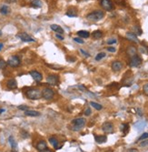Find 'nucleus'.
<instances>
[{"instance_id":"f257e3e1","label":"nucleus","mask_w":148,"mask_h":152,"mask_svg":"<svg viewBox=\"0 0 148 152\" xmlns=\"http://www.w3.org/2000/svg\"><path fill=\"white\" fill-rule=\"evenodd\" d=\"M26 96L29 99L36 100L42 97V91L37 88H30L26 91Z\"/></svg>"},{"instance_id":"f03ea898","label":"nucleus","mask_w":148,"mask_h":152,"mask_svg":"<svg viewBox=\"0 0 148 152\" xmlns=\"http://www.w3.org/2000/svg\"><path fill=\"white\" fill-rule=\"evenodd\" d=\"M105 14H104L103 11H101V10H96V11H94V12L90 13L86 16V18L90 20V21H99L101 19L103 18Z\"/></svg>"},{"instance_id":"7ed1b4c3","label":"nucleus","mask_w":148,"mask_h":152,"mask_svg":"<svg viewBox=\"0 0 148 152\" xmlns=\"http://www.w3.org/2000/svg\"><path fill=\"white\" fill-rule=\"evenodd\" d=\"M73 124H74V127H73L74 128H72V129L75 131H78L85 126V124H86V119H83V118L76 119L73 120Z\"/></svg>"},{"instance_id":"20e7f679","label":"nucleus","mask_w":148,"mask_h":152,"mask_svg":"<svg viewBox=\"0 0 148 152\" xmlns=\"http://www.w3.org/2000/svg\"><path fill=\"white\" fill-rule=\"evenodd\" d=\"M7 65H9L10 67H17L18 66H20L21 64V61H20V58L17 56H12L8 58V60L7 61Z\"/></svg>"},{"instance_id":"39448f33","label":"nucleus","mask_w":148,"mask_h":152,"mask_svg":"<svg viewBox=\"0 0 148 152\" xmlns=\"http://www.w3.org/2000/svg\"><path fill=\"white\" fill-rule=\"evenodd\" d=\"M55 96V92L52 88H45L43 91H42V97H44L46 100H51Z\"/></svg>"},{"instance_id":"423d86ee","label":"nucleus","mask_w":148,"mask_h":152,"mask_svg":"<svg viewBox=\"0 0 148 152\" xmlns=\"http://www.w3.org/2000/svg\"><path fill=\"white\" fill-rule=\"evenodd\" d=\"M101 7L106 11H111L114 8V5L111 0H101Z\"/></svg>"},{"instance_id":"0eeeda50","label":"nucleus","mask_w":148,"mask_h":152,"mask_svg":"<svg viewBox=\"0 0 148 152\" xmlns=\"http://www.w3.org/2000/svg\"><path fill=\"white\" fill-rule=\"evenodd\" d=\"M17 36L18 38H20L22 41H24V42H35V38L31 37V36H29L28 34H26V33H19V34H17Z\"/></svg>"},{"instance_id":"6e6552de","label":"nucleus","mask_w":148,"mask_h":152,"mask_svg":"<svg viewBox=\"0 0 148 152\" xmlns=\"http://www.w3.org/2000/svg\"><path fill=\"white\" fill-rule=\"evenodd\" d=\"M102 129L105 133L110 134L114 132V126L111 122H105V123L102 125Z\"/></svg>"},{"instance_id":"1a4fd4ad","label":"nucleus","mask_w":148,"mask_h":152,"mask_svg":"<svg viewBox=\"0 0 148 152\" xmlns=\"http://www.w3.org/2000/svg\"><path fill=\"white\" fill-rule=\"evenodd\" d=\"M142 63V59L141 57H138L137 55L134 56V57H131V59H130V63H129V65L131 66V67H138V66H140Z\"/></svg>"},{"instance_id":"9d476101","label":"nucleus","mask_w":148,"mask_h":152,"mask_svg":"<svg viewBox=\"0 0 148 152\" xmlns=\"http://www.w3.org/2000/svg\"><path fill=\"white\" fill-rule=\"evenodd\" d=\"M46 81L49 85H52V86H55L57 85L58 82H59V78L58 76L56 75H49L46 79Z\"/></svg>"},{"instance_id":"9b49d317","label":"nucleus","mask_w":148,"mask_h":152,"mask_svg":"<svg viewBox=\"0 0 148 152\" xmlns=\"http://www.w3.org/2000/svg\"><path fill=\"white\" fill-rule=\"evenodd\" d=\"M30 76L32 77L34 79V80L36 81V82H40L42 79H43V76H42V74L39 73L38 71H36V70H32L30 71Z\"/></svg>"},{"instance_id":"f8f14e48","label":"nucleus","mask_w":148,"mask_h":152,"mask_svg":"<svg viewBox=\"0 0 148 152\" xmlns=\"http://www.w3.org/2000/svg\"><path fill=\"white\" fill-rule=\"evenodd\" d=\"M123 68V64L120 61H114L112 63V69L115 72L120 71Z\"/></svg>"},{"instance_id":"ddd939ff","label":"nucleus","mask_w":148,"mask_h":152,"mask_svg":"<svg viewBox=\"0 0 148 152\" xmlns=\"http://www.w3.org/2000/svg\"><path fill=\"white\" fill-rule=\"evenodd\" d=\"M7 86L9 89H15V88H17V82L16 79H11L7 82Z\"/></svg>"},{"instance_id":"4468645a","label":"nucleus","mask_w":148,"mask_h":152,"mask_svg":"<svg viewBox=\"0 0 148 152\" xmlns=\"http://www.w3.org/2000/svg\"><path fill=\"white\" fill-rule=\"evenodd\" d=\"M126 37L128 40L133 41V42H134V43H138V38H137L135 34L133 33V32H127Z\"/></svg>"},{"instance_id":"2eb2a0df","label":"nucleus","mask_w":148,"mask_h":152,"mask_svg":"<svg viewBox=\"0 0 148 152\" xmlns=\"http://www.w3.org/2000/svg\"><path fill=\"white\" fill-rule=\"evenodd\" d=\"M127 55L129 56L130 57H134V56L136 55V53H137V49H136L134 47H133V46H131V47H128L127 48Z\"/></svg>"},{"instance_id":"dca6fc26","label":"nucleus","mask_w":148,"mask_h":152,"mask_svg":"<svg viewBox=\"0 0 148 152\" xmlns=\"http://www.w3.org/2000/svg\"><path fill=\"white\" fill-rule=\"evenodd\" d=\"M51 29H52L53 31H55V33L57 34H61V35H63V33H64V29L61 27L60 26H58V25H51Z\"/></svg>"},{"instance_id":"f3484780","label":"nucleus","mask_w":148,"mask_h":152,"mask_svg":"<svg viewBox=\"0 0 148 152\" xmlns=\"http://www.w3.org/2000/svg\"><path fill=\"white\" fill-rule=\"evenodd\" d=\"M95 139L97 143L99 144H102V143H105L106 142V140H107V137L105 135H103V136H95Z\"/></svg>"},{"instance_id":"a211bd4d","label":"nucleus","mask_w":148,"mask_h":152,"mask_svg":"<svg viewBox=\"0 0 148 152\" xmlns=\"http://www.w3.org/2000/svg\"><path fill=\"white\" fill-rule=\"evenodd\" d=\"M36 148L39 150V151H43V150H45V148H47V146H46V143L44 141V140H42V141H39L38 143H37V145H36Z\"/></svg>"},{"instance_id":"6ab92c4d","label":"nucleus","mask_w":148,"mask_h":152,"mask_svg":"<svg viewBox=\"0 0 148 152\" xmlns=\"http://www.w3.org/2000/svg\"><path fill=\"white\" fill-rule=\"evenodd\" d=\"M25 115L26 116H28V117H38L40 115L38 111H35V110H26L25 111Z\"/></svg>"},{"instance_id":"aec40b11","label":"nucleus","mask_w":148,"mask_h":152,"mask_svg":"<svg viewBox=\"0 0 148 152\" xmlns=\"http://www.w3.org/2000/svg\"><path fill=\"white\" fill-rule=\"evenodd\" d=\"M9 12H10V8L8 6L3 5L2 7H0V13L2 15H7V14H9Z\"/></svg>"},{"instance_id":"412c9836","label":"nucleus","mask_w":148,"mask_h":152,"mask_svg":"<svg viewBox=\"0 0 148 152\" xmlns=\"http://www.w3.org/2000/svg\"><path fill=\"white\" fill-rule=\"evenodd\" d=\"M66 16L70 17H77V11L75 8H70V9L67 10Z\"/></svg>"},{"instance_id":"4be33fe9","label":"nucleus","mask_w":148,"mask_h":152,"mask_svg":"<svg viewBox=\"0 0 148 152\" xmlns=\"http://www.w3.org/2000/svg\"><path fill=\"white\" fill-rule=\"evenodd\" d=\"M77 35H78L80 37H83V38H87L89 37L90 34H89L88 31H86V30H80L77 32Z\"/></svg>"},{"instance_id":"5701e85b","label":"nucleus","mask_w":148,"mask_h":152,"mask_svg":"<svg viewBox=\"0 0 148 152\" xmlns=\"http://www.w3.org/2000/svg\"><path fill=\"white\" fill-rule=\"evenodd\" d=\"M49 142L51 143V145L55 147V148H59V147H58V140L56 139L55 137H51V138H49Z\"/></svg>"},{"instance_id":"b1692460","label":"nucleus","mask_w":148,"mask_h":152,"mask_svg":"<svg viewBox=\"0 0 148 152\" xmlns=\"http://www.w3.org/2000/svg\"><path fill=\"white\" fill-rule=\"evenodd\" d=\"M8 141H9V144H10V146H11V147H12L13 149H15V148H17V143L16 142V140H15L14 137H12V136H10L9 138H8Z\"/></svg>"},{"instance_id":"393cba45","label":"nucleus","mask_w":148,"mask_h":152,"mask_svg":"<svg viewBox=\"0 0 148 152\" xmlns=\"http://www.w3.org/2000/svg\"><path fill=\"white\" fill-rule=\"evenodd\" d=\"M31 7H36V8H39L42 7V2L40 0H33L31 2Z\"/></svg>"},{"instance_id":"a878e982","label":"nucleus","mask_w":148,"mask_h":152,"mask_svg":"<svg viewBox=\"0 0 148 152\" xmlns=\"http://www.w3.org/2000/svg\"><path fill=\"white\" fill-rule=\"evenodd\" d=\"M92 36H93L94 38L98 39V38L102 37V36H103V33H102V31H100V30H96V31H94L93 34H92Z\"/></svg>"},{"instance_id":"bb28decb","label":"nucleus","mask_w":148,"mask_h":152,"mask_svg":"<svg viewBox=\"0 0 148 152\" xmlns=\"http://www.w3.org/2000/svg\"><path fill=\"white\" fill-rule=\"evenodd\" d=\"M90 105L92 106L93 107H95L96 110H101L102 108H103V107H102V105L98 104V103L96 102H94V101H91L90 102Z\"/></svg>"},{"instance_id":"cd10ccee","label":"nucleus","mask_w":148,"mask_h":152,"mask_svg":"<svg viewBox=\"0 0 148 152\" xmlns=\"http://www.w3.org/2000/svg\"><path fill=\"white\" fill-rule=\"evenodd\" d=\"M120 129L124 132V134H126L129 130V125L128 124H123L122 126H121V128H120Z\"/></svg>"},{"instance_id":"c85d7f7f","label":"nucleus","mask_w":148,"mask_h":152,"mask_svg":"<svg viewBox=\"0 0 148 152\" xmlns=\"http://www.w3.org/2000/svg\"><path fill=\"white\" fill-rule=\"evenodd\" d=\"M105 57V54L104 52L98 53L97 55H96V61H99V60H101L102 58H104Z\"/></svg>"},{"instance_id":"c756f323","label":"nucleus","mask_w":148,"mask_h":152,"mask_svg":"<svg viewBox=\"0 0 148 152\" xmlns=\"http://www.w3.org/2000/svg\"><path fill=\"white\" fill-rule=\"evenodd\" d=\"M144 125H145V123H144V122H139V123L135 124V125H134V127H135V128H138V130H140V129H142V128H143V127H144Z\"/></svg>"},{"instance_id":"7c9ffc66","label":"nucleus","mask_w":148,"mask_h":152,"mask_svg":"<svg viewBox=\"0 0 148 152\" xmlns=\"http://www.w3.org/2000/svg\"><path fill=\"white\" fill-rule=\"evenodd\" d=\"M7 63L3 59H0V69H4L6 67H7Z\"/></svg>"},{"instance_id":"2f4dec72","label":"nucleus","mask_w":148,"mask_h":152,"mask_svg":"<svg viewBox=\"0 0 148 152\" xmlns=\"http://www.w3.org/2000/svg\"><path fill=\"white\" fill-rule=\"evenodd\" d=\"M143 93H144V94L148 97V83H146L145 85L143 86Z\"/></svg>"},{"instance_id":"473e14b6","label":"nucleus","mask_w":148,"mask_h":152,"mask_svg":"<svg viewBox=\"0 0 148 152\" xmlns=\"http://www.w3.org/2000/svg\"><path fill=\"white\" fill-rule=\"evenodd\" d=\"M146 138H148V133H143V135L138 138V140H144L146 139Z\"/></svg>"},{"instance_id":"72a5a7b5","label":"nucleus","mask_w":148,"mask_h":152,"mask_svg":"<svg viewBox=\"0 0 148 152\" xmlns=\"http://www.w3.org/2000/svg\"><path fill=\"white\" fill-rule=\"evenodd\" d=\"M74 40L76 41V42L79 43V44H84V40H82V38L80 37H75Z\"/></svg>"},{"instance_id":"f704fd0d","label":"nucleus","mask_w":148,"mask_h":152,"mask_svg":"<svg viewBox=\"0 0 148 152\" xmlns=\"http://www.w3.org/2000/svg\"><path fill=\"white\" fill-rule=\"evenodd\" d=\"M141 147H147L148 146V140H143V142L140 143Z\"/></svg>"},{"instance_id":"c9c22d12","label":"nucleus","mask_w":148,"mask_h":152,"mask_svg":"<svg viewBox=\"0 0 148 152\" xmlns=\"http://www.w3.org/2000/svg\"><path fill=\"white\" fill-rule=\"evenodd\" d=\"M85 115H86V116H90L91 115V109L89 107H87V108L85 110Z\"/></svg>"},{"instance_id":"e433bc0d","label":"nucleus","mask_w":148,"mask_h":152,"mask_svg":"<svg viewBox=\"0 0 148 152\" xmlns=\"http://www.w3.org/2000/svg\"><path fill=\"white\" fill-rule=\"evenodd\" d=\"M117 41L116 39H109V40L107 41V44L108 45H112V44H115Z\"/></svg>"},{"instance_id":"4c0bfd02","label":"nucleus","mask_w":148,"mask_h":152,"mask_svg":"<svg viewBox=\"0 0 148 152\" xmlns=\"http://www.w3.org/2000/svg\"><path fill=\"white\" fill-rule=\"evenodd\" d=\"M18 109H20V110H25V111H26V110L28 109V107H26V106H19V107H18Z\"/></svg>"},{"instance_id":"58836bf2","label":"nucleus","mask_w":148,"mask_h":152,"mask_svg":"<svg viewBox=\"0 0 148 152\" xmlns=\"http://www.w3.org/2000/svg\"><path fill=\"white\" fill-rule=\"evenodd\" d=\"M107 50L109 51V52H112V53H114V52H115V48H113V47H109V48H107Z\"/></svg>"},{"instance_id":"ea45409f","label":"nucleus","mask_w":148,"mask_h":152,"mask_svg":"<svg viewBox=\"0 0 148 152\" xmlns=\"http://www.w3.org/2000/svg\"><path fill=\"white\" fill-rule=\"evenodd\" d=\"M78 88H79V89H81L82 91H86V90H87L86 87H84L83 85H79L78 86Z\"/></svg>"},{"instance_id":"a19ab883","label":"nucleus","mask_w":148,"mask_h":152,"mask_svg":"<svg viewBox=\"0 0 148 152\" xmlns=\"http://www.w3.org/2000/svg\"><path fill=\"white\" fill-rule=\"evenodd\" d=\"M22 134H23V135H22V137H23L24 138H28V137H29V136H28V133H27V132L22 131Z\"/></svg>"},{"instance_id":"79ce46f5","label":"nucleus","mask_w":148,"mask_h":152,"mask_svg":"<svg viewBox=\"0 0 148 152\" xmlns=\"http://www.w3.org/2000/svg\"><path fill=\"white\" fill-rule=\"evenodd\" d=\"M80 52H81L84 56H86V57H89V54L87 52H86L84 49H80Z\"/></svg>"},{"instance_id":"37998d69","label":"nucleus","mask_w":148,"mask_h":152,"mask_svg":"<svg viewBox=\"0 0 148 152\" xmlns=\"http://www.w3.org/2000/svg\"><path fill=\"white\" fill-rule=\"evenodd\" d=\"M55 37H57L58 39H60V40H64V36H61L60 34H56V35H55Z\"/></svg>"},{"instance_id":"c03bdc74","label":"nucleus","mask_w":148,"mask_h":152,"mask_svg":"<svg viewBox=\"0 0 148 152\" xmlns=\"http://www.w3.org/2000/svg\"><path fill=\"white\" fill-rule=\"evenodd\" d=\"M127 152H139L137 149H135V148H130L129 150H127Z\"/></svg>"},{"instance_id":"a18cd8bd","label":"nucleus","mask_w":148,"mask_h":152,"mask_svg":"<svg viewBox=\"0 0 148 152\" xmlns=\"http://www.w3.org/2000/svg\"><path fill=\"white\" fill-rule=\"evenodd\" d=\"M41 152H52L50 149H48V148H45V150H43V151H41Z\"/></svg>"},{"instance_id":"49530a36","label":"nucleus","mask_w":148,"mask_h":152,"mask_svg":"<svg viewBox=\"0 0 148 152\" xmlns=\"http://www.w3.org/2000/svg\"><path fill=\"white\" fill-rule=\"evenodd\" d=\"M3 112H5V109H4V108H0V115L2 114Z\"/></svg>"},{"instance_id":"de8ad7c7","label":"nucleus","mask_w":148,"mask_h":152,"mask_svg":"<svg viewBox=\"0 0 148 152\" xmlns=\"http://www.w3.org/2000/svg\"><path fill=\"white\" fill-rule=\"evenodd\" d=\"M67 60H68V61H75L76 58H67Z\"/></svg>"},{"instance_id":"09e8293b","label":"nucleus","mask_w":148,"mask_h":152,"mask_svg":"<svg viewBox=\"0 0 148 152\" xmlns=\"http://www.w3.org/2000/svg\"><path fill=\"white\" fill-rule=\"evenodd\" d=\"M3 47H4V45H3L2 43H0V51H1V50H2Z\"/></svg>"},{"instance_id":"8fccbe9b","label":"nucleus","mask_w":148,"mask_h":152,"mask_svg":"<svg viewBox=\"0 0 148 152\" xmlns=\"http://www.w3.org/2000/svg\"><path fill=\"white\" fill-rule=\"evenodd\" d=\"M1 35H2V31L0 30V36H1Z\"/></svg>"},{"instance_id":"3c124183","label":"nucleus","mask_w":148,"mask_h":152,"mask_svg":"<svg viewBox=\"0 0 148 152\" xmlns=\"http://www.w3.org/2000/svg\"><path fill=\"white\" fill-rule=\"evenodd\" d=\"M12 152H15V151H12Z\"/></svg>"}]
</instances>
